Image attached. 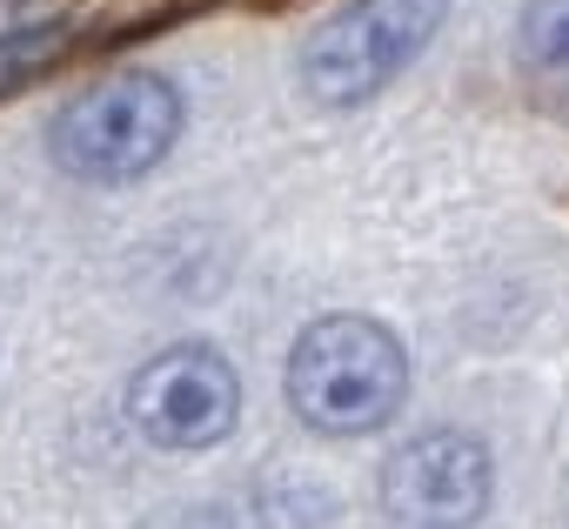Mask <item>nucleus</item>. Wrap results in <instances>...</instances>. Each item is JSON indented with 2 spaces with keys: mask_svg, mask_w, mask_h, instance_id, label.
<instances>
[{
  "mask_svg": "<svg viewBox=\"0 0 569 529\" xmlns=\"http://www.w3.org/2000/svg\"><path fill=\"white\" fill-rule=\"evenodd\" d=\"M522 61L536 81L562 88L569 94V0H542V8H529L522 21Z\"/></svg>",
  "mask_w": 569,
  "mask_h": 529,
  "instance_id": "obj_6",
  "label": "nucleus"
},
{
  "mask_svg": "<svg viewBox=\"0 0 569 529\" xmlns=\"http://www.w3.org/2000/svg\"><path fill=\"white\" fill-rule=\"evenodd\" d=\"M489 449L462 429L409 436L382 462V509L396 529H469L489 509Z\"/></svg>",
  "mask_w": 569,
  "mask_h": 529,
  "instance_id": "obj_5",
  "label": "nucleus"
},
{
  "mask_svg": "<svg viewBox=\"0 0 569 529\" xmlns=\"http://www.w3.org/2000/svg\"><path fill=\"white\" fill-rule=\"evenodd\" d=\"M409 396V356L376 316H322L289 349V409L322 436H369Z\"/></svg>",
  "mask_w": 569,
  "mask_h": 529,
  "instance_id": "obj_1",
  "label": "nucleus"
},
{
  "mask_svg": "<svg viewBox=\"0 0 569 529\" xmlns=\"http://www.w3.org/2000/svg\"><path fill=\"white\" fill-rule=\"evenodd\" d=\"M449 0H349L302 48V88L322 108H356L382 94L442 28Z\"/></svg>",
  "mask_w": 569,
  "mask_h": 529,
  "instance_id": "obj_3",
  "label": "nucleus"
},
{
  "mask_svg": "<svg viewBox=\"0 0 569 529\" xmlns=\"http://www.w3.org/2000/svg\"><path fill=\"white\" fill-rule=\"evenodd\" d=\"M181 134V94L154 68H114L68 94L48 121V154L74 181H134Z\"/></svg>",
  "mask_w": 569,
  "mask_h": 529,
  "instance_id": "obj_2",
  "label": "nucleus"
},
{
  "mask_svg": "<svg viewBox=\"0 0 569 529\" xmlns=\"http://www.w3.org/2000/svg\"><path fill=\"white\" fill-rule=\"evenodd\" d=\"M128 416L154 449H214L241 416V382L214 342H174L134 369Z\"/></svg>",
  "mask_w": 569,
  "mask_h": 529,
  "instance_id": "obj_4",
  "label": "nucleus"
}]
</instances>
